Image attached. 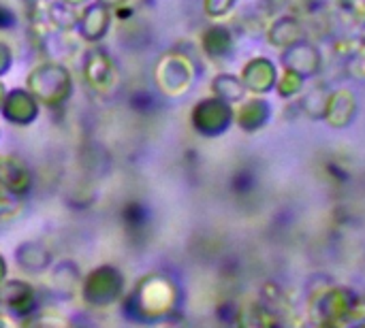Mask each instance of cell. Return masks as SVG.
Segmentation results:
<instances>
[{
  "label": "cell",
  "instance_id": "obj_1",
  "mask_svg": "<svg viewBox=\"0 0 365 328\" xmlns=\"http://www.w3.org/2000/svg\"><path fill=\"white\" fill-rule=\"evenodd\" d=\"M175 301L178 292L169 280L160 275H148L135 286L133 295L126 301V307L135 312V318L139 320H158L171 314Z\"/></svg>",
  "mask_w": 365,
  "mask_h": 328
},
{
  "label": "cell",
  "instance_id": "obj_2",
  "mask_svg": "<svg viewBox=\"0 0 365 328\" xmlns=\"http://www.w3.org/2000/svg\"><path fill=\"white\" fill-rule=\"evenodd\" d=\"M28 92L41 102L56 107L71 94V77L58 64H41L28 77Z\"/></svg>",
  "mask_w": 365,
  "mask_h": 328
},
{
  "label": "cell",
  "instance_id": "obj_3",
  "mask_svg": "<svg viewBox=\"0 0 365 328\" xmlns=\"http://www.w3.org/2000/svg\"><path fill=\"white\" fill-rule=\"evenodd\" d=\"M124 277L118 269L105 265L94 269L81 286L83 301L92 307H109L122 297Z\"/></svg>",
  "mask_w": 365,
  "mask_h": 328
},
{
  "label": "cell",
  "instance_id": "obj_4",
  "mask_svg": "<svg viewBox=\"0 0 365 328\" xmlns=\"http://www.w3.org/2000/svg\"><path fill=\"white\" fill-rule=\"evenodd\" d=\"M83 77L88 81V85L92 90H96L98 94H109L115 90L118 81H120V75H118V68L115 64L111 62V58L101 51V49H92L86 58V64H83Z\"/></svg>",
  "mask_w": 365,
  "mask_h": 328
},
{
  "label": "cell",
  "instance_id": "obj_5",
  "mask_svg": "<svg viewBox=\"0 0 365 328\" xmlns=\"http://www.w3.org/2000/svg\"><path fill=\"white\" fill-rule=\"evenodd\" d=\"M229 120H231L229 107L222 100H216V98L201 100L197 105V109L192 111V124L203 134H216V132L225 130Z\"/></svg>",
  "mask_w": 365,
  "mask_h": 328
},
{
  "label": "cell",
  "instance_id": "obj_6",
  "mask_svg": "<svg viewBox=\"0 0 365 328\" xmlns=\"http://www.w3.org/2000/svg\"><path fill=\"white\" fill-rule=\"evenodd\" d=\"M0 310L4 314H32L34 310V288L26 282H0Z\"/></svg>",
  "mask_w": 365,
  "mask_h": 328
},
{
  "label": "cell",
  "instance_id": "obj_7",
  "mask_svg": "<svg viewBox=\"0 0 365 328\" xmlns=\"http://www.w3.org/2000/svg\"><path fill=\"white\" fill-rule=\"evenodd\" d=\"M2 109H4V115L11 122H15L17 126H28L38 113L34 96L30 92H24V90L11 92L6 96V100L2 102Z\"/></svg>",
  "mask_w": 365,
  "mask_h": 328
},
{
  "label": "cell",
  "instance_id": "obj_8",
  "mask_svg": "<svg viewBox=\"0 0 365 328\" xmlns=\"http://www.w3.org/2000/svg\"><path fill=\"white\" fill-rule=\"evenodd\" d=\"M77 23H79V30L86 36V41H98L111 23V13L105 4H90L79 15Z\"/></svg>",
  "mask_w": 365,
  "mask_h": 328
},
{
  "label": "cell",
  "instance_id": "obj_9",
  "mask_svg": "<svg viewBox=\"0 0 365 328\" xmlns=\"http://www.w3.org/2000/svg\"><path fill=\"white\" fill-rule=\"evenodd\" d=\"M203 47H205V51L210 55L218 58V55H222V53L229 51V47H231V34L227 32V28L214 26V28H210L203 34Z\"/></svg>",
  "mask_w": 365,
  "mask_h": 328
},
{
  "label": "cell",
  "instance_id": "obj_10",
  "mask_svg": "<svg viewBox=\"0 0 365 328\" xmlns=\"http://www.w3.org/2000/svg\"><path fill=\"white\" fill-rule=\"evenodd\" d=\"M38 252H41V263H34V260H32V263H34V265H32V273H34V271H41V269H45V267L51 263V260H49V252H47L45 248H41ZM15 258H17V263H19V265H24V263H28L30 258H36V254H34V256H32V254L28 256L26 252H21V250H15Z\"/></svg>",
  "mask_w": 365,
  "mask_h": 328
},
{
  "label": "cell",
  "instance_id": "obj_11",
  "mask_svg": "<svg viewBox=\"0 0 365 328\" xmlns=\"http://www.w3.org/2000/svg\"><path fill=\"white\" fill-rule=\"evenodd\" d=\"M233 6V0H205V9L210 15H225Z\"/></svg>",
  "mask_w": 365,
  "mask_h": 328
},
{
  "label": "cell",
  "instance_id": "obj_12",
  "mask_svg": "<svg viewBox=\"0 0 365 328\" xmlns=\"http://www.w3.org/2000/svg\"><path fill=\"white\" fill-rule=\"evenodd\" d=\"M13 21H15V15L6 6H0V28H11Z\"/></svg>",
  "mask_w": 365,
  "mask_h": 328
},
{
  "label": "cell",
  "instance_id": "obj_13",
  "mask_svg": "<svg viewBox=\"0 0 365 328\" xmlns=\"http://www.w3.org/2000/svg\"><path fill=\"white\" fill-rule=\"evenodd\" d=\"M9 62H11V51H9L6 45L0 43V75H2V70H6Z\"/></svg>",
  "mask_w": 365,
  "mask_h": 328
},
{
  "label": "cell",
  "instance_id": "obj_14",
  "mask_svg": "<svg viewBox=\"0 0 365 328\" xmlns=\"http://www.w3.org/2000/svg\"><path fill=\"white\" fill-rule=\"evenodd\" d=\"M105 6H124L126 4V0H101Z\"/></svg>",
  "mask_w": 365,
  "mask_h": 328
},
{
  "label": "cell",
  "instance_id": "obj_15",
  "mask_svg": "<svg viewBox=\"0 0 365 328\" xmlns=\"http://www.w3.org/2000/svg\"><path fill=\"white\" fill-rule=\"evenodd\" d=\"M4 275H6V267H4V260H2V256H0V282L4 280Z\"/></svg>",
  "mask_w": 365,
  "mask_h": 328
},
{
  "label": "cell",
  "instance_id": "obj_16",
  "mask_svg": "<svg viewBox=\"0 0 365 328\" xmlns=\"http://www.w3.org/2000/svg\"><path fill=\"white\" fill-rule=\"evenodd\" d=\"M2 102H4V88H2V83H0V109H2Z\"/></svg>",
  "mask_w": 365,
  "mask_h": 328
},
{
  "label": "cell",
  "instance_id": "obj_17",
  "mask_svg": "<svg viewBox=\"0 0 365 328\" xmlns=\"http://www.w3.org/2000/svg\"><path fill=\"white\" fill-rule=\"evenodd\" d=\"M62 2H66V4H79V2H83V0H62Z\"/></svg>",
  "mask_w": 365,
  "mask_h": 328
}]
</instances>
